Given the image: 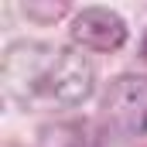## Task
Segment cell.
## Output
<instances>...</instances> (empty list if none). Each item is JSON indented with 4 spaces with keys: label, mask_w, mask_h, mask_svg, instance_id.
Returning <instances> with one entry per match:
<instances>
[{
    "label": "cell",
    "mask_w": 147,
    "mask_h": 147,
    "mask_svg": "<svg viewBox=\"0 0 147 147\" xmlns=\"http://www.w3.org/2000/svg\"><path fill=\"white\" fill-rule=\"evenodd\" d=\"M3 82L21 99L41 96V99L72 106V103H82L92 92L96 72H92L89 58L79 55L75 48L17 41L3 55Z\"/></svg>",
    "instance_id": "cell-1"
},
{
    "label": "cell",
    "mask_w": 147,
    "mask_h": 147,
    "mask_svg": "<svg viewBox=\"0 0 147 147\" xmlns=\"http://www.w3.org/2000/svg\"><path fill=\"white\" fill-rule=\"evenodd\" d=\"M106 116L123 130L147 134V75H116L106 89Z\"/></svg>",
    "instance_id": "cell-2"
},
{
    "label": "cell",
    "mask_w": 147,
    "mask_h": 147,
    "mask_svg": "<svg viewBox=\"0 0 147 147\" xmlns=\"http://www.w3.org/2000/svg\"><path fill=\"white\" fill-rule=\"evenodd\" d=\"M72 38L92 51H116L127 41V24L120 14H113L106 7H86L72 21Z\"/></svg>",
    "instance_id": "cell-3"
},
{
    "label": "cell",
    "mask_w": 147,
    "mask_h": 147,
    "mask_svg": "<svg viewBox=\"0 0 147 147\" xmlns=\"http://www.w3.org/2000/svg\"><path fill=\"white\" fill-rule=\"evenodd\" d=\"M144 58H147V38H144Z\"/></svg>",
    "instance_id": "cell-4"
},
{
    "label": "cell",
    "mask_w": 147,
    "mask_h": 147,
    "mask_svg": "<svg viewBox=\"0 0 147 147\" xmlns=\"http://www.w3.org/2000/svg\"><path fill=\"white\" fill-rule=\"evenodd\" d=\"M7 147H14V144H7Z\"/></svg>",
    "instance_id": "cell-5"
}]
</instances>
